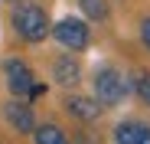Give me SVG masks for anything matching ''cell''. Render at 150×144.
I'll list each match as a JSON object with an SVG mask.
<instances>
[{"instance_id":"6da1fadb","label":"cell","mask_w":150,"mask_h":144,"mask_svg":"<svg viewBox=\"0 0 150 144\" xmlns=\"http://www.w3.org/2000/svg\"><path fill=\"white\" fill-rule=\"evenodd\" d=\"M10 23H13L16 36L23 43H30V46H36V43L52 36V20H49L46 7L33 4V0H20V4L13 7V13H10Z\"/></svg>"},{"instance_id":"7a4b0ae2","label":"cell","mask_w":150,"mask_h":144,"mask_svg":"<svg viewBox=\"0 0 150 144\" xmlns=\"http://www.w3.org/2000/svg\"><path fill=\"white\" fill-rule=\"evenodd\" d=\"M91 88H95V98L101 102L105 108H117L124 98H127V92H131V82L121 76V69H117V66L105 62V66H98V69H95Z\"/></svg>"},{"instance_id":"3957f363","label":"cell","mask_w":150,"mask_h":144,"mask_svg":"<svg viewBox=\"0 0 150 144\" xmlns=\"http://www.w3.org/2000/svg\"><path fill=\"white\" fill-rule=\"evenodd\" d=\"M52 39L69 53H85L91 46V30H88V20L79 16H62L52 23Z\"/></svg>"},{"instance_id":"277c9868","label":"cell","mask_w":150,"mask_h":144,"mask_svg":"<svg viewBox=\"0 0 150 144\" xmlns=\"http://www.w3.org/2000/svg\"><path fill=\"white\" fill-rule=\"evenodd\" d=\"M4 76H7V92L13 95V98H26L30 88L36 85V72L23 59H16V56H10L4 62Z\"/></svg>"},{"instance_id":"5b68a950","label":"cell","mask_w":150,"mask_h":144,"mask_svg":"<svg viewBox=\"0 0 150 144\" xmlns=\"http://www.w3.org/2000/svg\"><path fill=\"white\" fill-rule=\"evenodd\" d=\"M4 118L16 134H33L36 131V115H33V102L26 98H10L4 105Z\"/></svg>"},{"instance_id":"8992f818","label":"cell","mask_w":150,"mask_h":144,"mask_svg":"<svg viewBox=\"0 0 150 144\" xmlns=\"http://www.w3.org/2000/svg\"><path fill=\"white\" fill-rule=\"evenodd\" d=\"M62 108L75 118V121H82V125H95L98 118L105 115V105L98 102L95 95H65Z\"/></svg>"},{"instance_id":"52a82bcc","label":"cell","mask_w":150,"mask_h":144,"mask_svg":"<svg viewBox=\"0 0 150 144\" xmlns=\"http://www.w3.org/2000/svg\"><path fill=\"white\" fill-rule=\"evenodd\" d=\"M111 141L114 144H150V125L140 118H124L114 125Z\"/></svg>"},{"instance_id":"ba28073f","label":"cell","mask_w":150,"mask_h":144,"mask_svg":"<svg viewBox=\"0 0 150 144\" xmlns=\"http://www.w3.org/2000/svg\"><path fill=\"white\" fill-rule=\"evenodd\" d=\"M52 82L59 88H79L82 85V62L75 56H56L52 59Z\"/></svg>"},{"instance_id":"9c48e42d","label":"cell","mask_w":150,"mask_h":144,"mask_svg":"<svg viewBox=\"0 0 150 144\" xmlns=\"http://www.w3.org/2000/svg\"><path fill=\"white\" fill-rule=\"evenodd\" d=\"M33 141H36V144H72V138H69L56 121H42V125H36Z\"/></svg>"},{"instance_id":"30bf717a","label":"cell","mask_w":150,"mask_h":144,"mask_svg":"<svg viewBox=\"0 0 150 144\" xmlns=\"http://www.w3.org/2000/svg\"><path fill=\"white\" fill-rule=\"evenodd\" d=\"M79 10L85 13L88 23H105L111 16V7H108V0H79Z\"/></svg>"},{"instance_id":"8fae6325","label":"cell","mask_w":150,"mask_h":144,"mask_svg":"<svg viewBox=\"0 0 150 144\" xmlns=\"http://www.w3.org/2000/svg\"><path fill=\"white\" fill-rule=\"evenodd\" d=\"M127 82H131L134 95L140 98V105H144V108H150V69H137Z\"/></svg>"},{"instance_id":"7c38bea8","label":"cell","mask_w":150,"mask_h":144,"mask_svg":"<svg viewBox=\"0 0 150 144\" xmlns=\"http://www.w3.org/2000/svg\"><path fill=\"white\" fill-rule=\"evenodd\" d=\"M137 33H140V43H144V49L150 53V16H144V20H140V30H137Z\"/></svg>"},{"instance_id":"4fadbf2b","label":"cell","mask_w":150,"mask_h":144,"mask_svg":"<svg viewBox=\"0 0 150 144\" xmlns=\"http://www.w3.org/2000/svg\"><path fill=\"white\" fill-rule=\"evenodd\" d=\"M72 144H95V138L88 134V131H79V134H75V141Z\"/></svg>"}]
</instances>
